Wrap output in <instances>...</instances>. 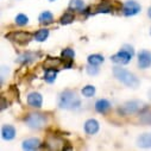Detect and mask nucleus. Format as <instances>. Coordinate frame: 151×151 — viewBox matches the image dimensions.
I'll list each match as a JSON object with an SVG mask.
<instances>
[{
	"label": "nucleus",
	"instance_id": "nucleus-1",
	"mask_svg": "<svg viewBox=\"0 0 151 151\" xmlns=\"http://www.w3.org/2000/svg\"><path fill=\"white\" fill-rule=\"evenodd\" d=\"M57 105L63 109H78L81 106V99L74 91L65 89L58 95Z\"/></svg>",
	"mask_w": 151,
	"mask_h": 151
},
{
	"label": "nucleus",
	"instance_id": "nucleus-2",
	"mask_svg": "<svg viewBox=\"0 0 151 151\" xmlns=\"http://www.w3.org/2000/svg\"><path fill=\"white\" fill-rule=\"evenodd\" d=\"M113 74L118 81H120L122 83H124L125 86L130 87V88H137L139 86V80L133 73H131L130 70L122 68V67H114L113 68Z\"/></svg>",
	"mask_w": 151,
	"mask_h": 151
},
{
	"label": "nucleus",
	"instance_id": "nucleus-3",
	"mask_svg": "<svg viewBox=\"0 0 151 151\" xmlns=\"http://www.w3.org/2000/svg\"><path fill=\"white\" fill-rule=\"evenodd\" d=\"M133 55H134L133 48L130 44H125V45H123L120 51H118L117 54H114L111 57V60L117 64H127L132 60Z\"/></svg>",
	"mask_w": 151,
	"mask_h": 151
},
{
	"label": "nucleus",
	"instance_id": "nucleus-4",
	"mask_svg": "<svg viewBox=\"0 0 151 151\" xmlns=\"http://www.w3.org/2000/svg\"><path fill=\"white\" fill-rule=\"evenodd\" d=\"M25 124L33 130H40L45 126L47 117L42 113H29L25 117Z\"/></svg>",
	"mask_w": 151,
	"mask_h": 151
},
{
	"label": "nucleus",
	"instance_id": "nucleus-5",
	"mask_svg": "<svg viewBox=\"0 0 151 151\" xmlns=\"http://www.w3.org/2000/svg\"><path fill=\"white\" fill-rule=\"evenodd\" d=\"M6 38L18 44H26L32 40V36L31 33L25 32V31H13L6 35Z\"/></svg>",
	"mask_w": 151,
	"mask_h": 151
},
{
	"label": "nucleus",
	"instance_id": "nucleus-6",
	"mask_svg": "<svg viewBox=\"0 0 151 151\" xmlns=\"http://www.w3.org/2000/svg\"><path fill=\"white\" fill-rule=\"evenodd\" d=\"M144 104L139 100H132V101H127L123 105V107L119 109V112H122L123 114H134V113L142 111Z\"/></svg>",
	"mask_w": 151,
	"mask_h": 151
},
{
	"label": "nucleus",
	"instance_id": "nucleus-7",
	"mask_svg": "<svg viewBox=\"0 0 151 151\" xmlns=\"http://www.w3.org/2000/svg\"><path fill=\"white\" fill-rule=\"evenodd\" d=\"M142 6L136 1V0H127V1L123 5V13L126 17H131V16H136L140 12Z\"/></svg>",
	"mask_w": 151,
	"mask_h": 151
},
{
	"label": "nucleus",
	"instance_id": "nucleus-8",
	"mask_svg": "<svg viewBox=\"0 0 151 151\" xmlns=\"http://www.w3.org/2000/svg\"><path fill=\"white\" fill-rule=\"evenodd\" d=\"M138 65L140 69H146L151 65V52L149 50H142L138 54Z\"/></svg>",
	"mask_w": 151,
	"mask_h": 151
},
{
	"label": "nucleus",
	"instance_id": "nucleus-9",
	"mask_svg": "<svg viewBox=\"0 0 151 151\" xmlns=\"http://www.w3.org/2000/svg\"><path fill=\"white\" fill-rule=\"evenodd\" d=\"M27 104H29V106H31L33 108H41L42 104H43V98L40 93L32 92L27 95Z\"/></svg>",
	"mask_w": 151,
	"mask_h": 151
},
{
	"label": "nucleus",
	"instance_id": "nucleus-10",
	"mask_svg": "<svg viewBox=\"0 0 151 151\" xmlns=\"http://www.w3.org/2000/svg\"><path fill=\"white\" fill-rule=\"evenodd\" d=\"M37 56H38V54H36V52H31V51H27V52H24L18 58H17V62L19 64H30L32 63L33 61L37 60Z\"/></svg>",
	"mask_w": 151,
	"mask_h": 151
},
{
	"label": "nucleus",
	"instance_id": "nucleus-11",
	"mask_svg": "<svg viewBox=\"0 0 151 151\" xmlns=\"http://www.w3.org/2000/svg\"><path fill=\"white\" fill-rule=\"evenodd\" d=\"M111 108V102L107 99H99L95 102V111L98 113H101V114H105L107 113Z\"/></svg>",
	"mask_w": 151,
	"mask_h": 151
},
{
	"label": "nucleus",
	"instance_id": "nucleus-12",
	"mask_svg": "<svg viewBox=\"0 0 151 151\" xmlns=\"http://www.w3.org/2000/svg\"><path fill=\"white\" fill-rule=\"evenodd\" d=\"M113 10V5L109 3V0H102V1L95 6L94 13H109Z\"/></svg>",
	"mask_w": 151,
	"mask_h": 151
},
{
	"label": "nucleus",
	"instance_id": "nucleus-13",
	"mask_svg": "<svg viewBox=\"0 0 151 151\" xmlns=\"http://www.w3.org/2000/svg\"><path fill=\"white\" fill-rule=\"evenodd\" d=\"M99 123L95 119H88L85 123V132L87 134H95L99 131Z\"/></svg>",
	"mask_w": 151,
	"mask_h": 151
},
{
	"label": "nucleus",
	"instance_id": "nucleus-14",
	"mask_svg": "<svg viewBox=\"0 0 151 151\" xmlns=\"http://www.w3.org/2000/svg\"><path fill=\"white\" fill-rule=\"evenodd\" d=\"M1 137L5 140H12L16 137V129L12 125H4L1 129Z\"/></svg>",
	"mask_w": 151,
	"mask_h": 151
},
{
	"label": "nucleus",
	"instance_id": "nucleus-15",
	"mask_svg": "<svg viewBox=\"0 0 151 151\" xmlns=\"http://www.w3.org/2000/svg\"><path fill=\"white\" fill-rule=\"evenodd\" d=\"M22 146H23L24 150L31 151V150L38 149L41 146V142H40V139H37V138H30V139L24 140L23 144H22Z\"/></svg>",
	"mask_w": 151,
	"mask_h": 151
},
{
	"label": "nucleus",
	"instance_id": "nucleus-16",
	"mask_svg": "<svg viewBox=\"0 0 151 151\" xmlns=\"http://www.w3.org/2000/svg\"><path fill=\"white\" fill-rule=\"evenodd\" d=\"M137 143L140 147H144V149H149L151 147V133H143L138 137L137 139Z\"/></svg>",
	"mask_w": 151,
	"mask_h": 151
},
{
	"label": "nucleus",
	"instance_id": "nucleus-17",
	"mask_svg": "<svg viewBox=\"0 0 151 151\" xmlns=\"http://www.w3.org/2000/svg\"><path fill=\"white\" fill-rule=\"evenodd\" d=\"M57 73H58V70L55 69V68H48V69H45V73H44V80H45L48 83H52V82L56 80Z\"/></svg>",
	"mask_w": 151,
	"mask_h": 151
},
{
	"label": "nucleus",
	"instance_id": "nucleus-18",
	"mask_svg": "<svg viewBox=\"0 0 151 151\" xmlns=\"http://www.w3.org/2000/svg\"><path fill=\"white\" fill-rule=\"evenodd\" d=\"M38 20H40L41 24L48 25V24H51V23L54 22V16H52V13H51L50 11H44V12H42V13L40 14Z\"/></svg>",
	"mask_w": 151,
	"mask_h": 151
},
{
	"label": "nucleus",
	"instance_id": "nucleus-19",
	"mask_svg": "<svg viewBox=\"0 0 151 151\" xmlns=\"http://www.w3.org/2000/svg\"><path fill=\"white\" fill-rule=\"evenodd\" d=\"M49 30L48 29H41V30H38L35 35H33V38H35V41H37V42H44L48 37H49Z\"/></svg>",
	"mask_w": 151,
	"mask_h": 151
},
{
	"label": "nucleus",
	"instance_id": "nucleus-20",
	"mask_svg": "<svg viewBox=\"0 0 151 151\" xmlns=\"http://www.w3.org/2000/svg\"><path fill=\"white\" fill-rule=\"evenodd\" d=\"M61 63H62V60H61V58L48 57V58L44 61L43 65H44V69H48V68H57Z\"/></svg>",
	"mask_w": 151,
	"mask_h": 151
},
{
	"label": "nucleus",
	"instance_id": "nucleus-21",
	"mask_svg": "<svg viewBox=\"0 0 151 151\" xmlns=\"http://www.w3.org/2000/svg\"><path fill=\"white\" fill-rule=\"evenodd\" d=\"M87 61H88V64H92V65H96L98 67L99 64H101L105 61V58L100 54H93V55H89L88 56Z\"/></svg>",
	"mask_w": 151,
	"mask_h": 151
},
{
	"label": "nucleus",
	"instance_id": "nucleus-22",
	"mask_svg": "<svg viewBox=\"0 0 151 151\" xmlns=\"http://www.w3.org/2000/svg\"><path fill=\"white\" fill-rule=\"evenodd\" d=\"M69 9L81 12L85 9V1L83 0H70L69 1Z\"/></svg>",
	"mask_w": 151,
	"mask_h": 151
},
{
	"label": "nucleus",
	"instance_id": "nucleus-23",
	"mask_svg": "<svg viewBox=\"0 0 151 151\" xmlns=\"http://www.w3.org/2000/svg\"><path fill=\"white\" fill-rule=\"evenodd\" d=\"M139 120H140V123H143L145 125H150L151 124V111H149V109L142 111Z\"/></svg>",
	"mask_w": 151,
	"mask_h": 151
},
{
	"label": "nucleus",
	"instance_id": "nucleus-24",
	"mask_svg": "<svg viewBox=\"0 0 151 151\" xmlns=\"http://www.w3.org/2000/svg\"><path fill=\"white\" fill-rule=\"evenodd\" d=\"M74 19H75V16H74L73 13H70V12H65V13L61 17L60 22H61V24H62V25H68V24L73 23V22H74Z\"/></svg>",
	"mask_w": 151,
	"mask_h": 151
},
{
	"label": "nucleus",
	"instance_id": "nucleus-25",
	"mask_svg": "<svg viewBox=\"0 0 151 151\" xmlns=\"http://www.w3.org/2000/svg\"><path fill=\"white\" fill-rule=\"evenodd\" d=\"M61 56L63 57L64 61H73V58L75 57V51L73 49H70V48H67V49L62 50Z\"/></svg>",
	"mask_w": 151,
	"mask_h": 151
},
{
	"label": "nucleus",
	"instance_id": "nucleus-26",
	"mask_svg": "<svg viewBox=\"0 0 151 151\" xmlns=\"http://www.w3.org/2000/svg\"><path fill=\"white\" fill-rule=\"evenodd\" d=\"M81 93H82V95L86 96V98H92V96L95 94V87L92 86V85H88V86H86V87L82 88Z\"/></svg>",
	"mask_w": 151,
	"mask_h": 151
},
{
	"label": "nucleus",
	"instance_id": "nucleus-27",
	"mask_svg": "<svg viewBox=\"0 0 151 151\" xmlns=\"http://www.w3.org/2000/svg\"><path fill=\"white\" fill-rule=\"evenodd\" d=\"M27 23H29V17H27V16H25V14H23V13H19V14L16 17V24H17V25H19V26H25V25H27Z\"/></svg>",
	"mask_w": 151,
	"mask_h": 151
},
{
	"label": "nucleus",
	"instance_id": "nucleus-28",
	"mask_svg": "<svg viewBox=\"0 0 151 151\" xmlns=\"http://www.w3.org/2000/svg\"><path fill=\"white\" fill-rule=\"evenodd\" d=\"M86 71L88 75H96L99 73V69L96 68V65H92V64H88L87 68H86Z\"/></svg>",
	"mask_w": 151,
	"mask_h": 151
},
{
	"label": "nucleus",
	"instance_id": "nucleus-29",
	"mask_svg": "<svg viewBox=\"0 0 151 151\" xmlns=\"http://www.w3.org/2000/svg\"><path fill=\"white\" fill-rule=\"evenodd\" d=\"M147 14H149V17H150V18H151V7H150V9H149V11H147Z\"/></svg>",
	"mask_w": 151,
	"mask_h": 151
},
{
	"label": "nucleus",
	"instance_id": "nucleus-30",
	"mask_svg": "<svg viewBox=\"0 0 151 151\" xmlns=\"http://www.w3.org/2000/svg\"><path fill=\"white\" fill-rule=\"evenodd\" d=\"M149 98H150V99H151V89H150V91H149Z\"/></svg>",
	"mask_w": 151,
	"mask_h": 151
},
{
	"label": "nucleus",
	"instance_id": "nucleus-31",
	"mask_svg": "<svg viewBox=\"0 0 151 151\" xmlns=\"http://www.w3.org/2000/svg\"><path fill=\"white\" fill-rule=\"evenodd\" d=\"M50 1H55V0H50Z\"/></svg>",
	"mask_w": 151,
	"mask_h": 151
},
{
	"label": "nucleus",
	"instance_id": "nucleus-32",
	"mask_svg": "<svg viewBox=\"0 0 151 151\" xmlns=\"http://www.w3.org/2000/svg\"><path fill=\"white\" fill-rule=\"evenodd\" d=\"M150 33H151V31H150Z\"/></svg>",
	"mask_w": 151,
	"mask_h": 151
}]
</instances>
